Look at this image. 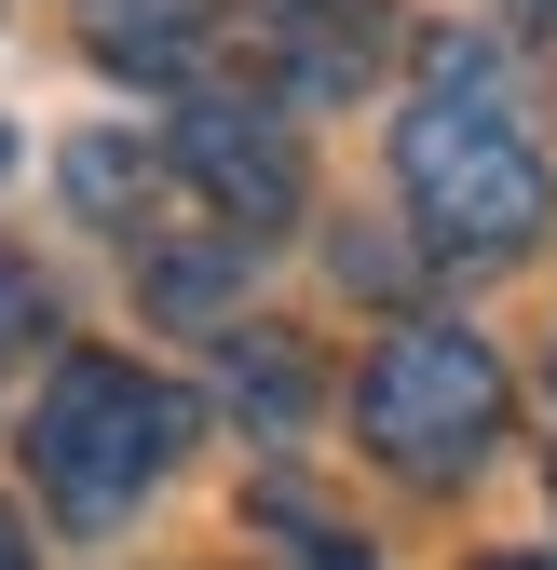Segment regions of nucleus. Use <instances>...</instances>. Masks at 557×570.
I'll return each instance as SVG.
<instances>
[{
    "mask_svg": "<svg viewBox=\"0 0 557 570\" xmlns=\"http://www.w3.org/2000/svg\"><path fill=\"white\" fill-rule=\"evenodd\" d=\"M164 164L232 218V245H272V232L300 218V150H286V122H272L258 96H177Z\"/></svg>",
    "mask_w": 557,
    "mask_h": 570,
    "instance_id": "obj_4",
    "label": "nucleus"
},
{
    "mask_svg": "<svg viewBox=\"0 0 557 570\" xmlns=\"http://www.w3.org/2000/svg\"><path fill=\"white\" fill-rule=\"evenodd\" d=\"M504 14H517V28H557V0H504Z\"/></svg>",
    "mask_w": 557,
    "mask_h": 570,
    "instance_id": "obj_10",
    "label": "nucleus"
},
{
    "mask_svg": "<svg viewBox=\"0 0 557 570\" xmlns=\"http://www.w3.org/2000/svg\"><path fill=\"white\" fill-rule=\"evenodd\" d=\"M190 449V394L123 367V353H55V381L28 407V475L68 530H109L164 489V462Z\"/></svg>",
    "mask_w": 557,
    "mask_h": 570,
    "instance_id": "obj_2",
    "label": "nucleus"
},
{
    "mask_svg": "<svg viewBox=\"0 0 557 570\" xmlns=\"http://www.w3.org/2000/svg\"><path fill=\"white\" fill-rule=\"evenodd\" d=\"M28 557H41V543H28V517H14V503H0V570H28Z\"/></svg>",
    "mask_w": 557,
    "mask_h": 570,
    "instance_id": "obj_9",
    "label": "nucleus"
},
{
    "mask_svg": "<svg viewBox=\"0 0 557 570\" xmlns=\"http://www.w3.org/2000/svg\"><path fill=\"white\" fill-rule=\"evenodd\" d=\"M354 435H368V462L422 475V489L476 475L490 435H504V353L476 326H394L368 353V381H354Z\"/></svg>",
    "mask_w": 557,
    "mask_h": 570,
    "instance_id": "obj_3",
    "label": "nucleus"
},
{
    "mask_svg": "<svg viewBox=\"0 0 557 570\" xmlns=\"http://www.w3.org/2000/svg\"><path fill=\"white\" fill-rule=\"evenodd\" d=\"M218 381H232L245 421H272V435H300V421H313V353H300V340H232Z\"/></svg>",
    "mask_w": 557,
    "mask_h": 570,
    "instance_id": "obj_6",
    "label": "nucleus"
},
{
    "mask_svg": "<svg viewBox=\"0 0 557 570\" xmlns=\"http://www.w3.org/2000/svg\"><path fill=\"white\" fill-rule=\"evenodd\" d=\"M82 41L123 68V82H164L218 41V0H82Z\"/></svg>",
    "mask_w": 557,
    "mask_h": 570,
    "instance_id": "obj_5",
    "label": "nucleus"
},
{
    "mask_svg": "<svg viewBox=\"0 0 557 570\" xmlns=\"http://www.w3.org/2000/svg\"><path fill=\"white\" fill-rule=\"evenodd\" d=\"M0 177H14V136H0Z\"/></svg>",
    "mask_w": 557,
    "mask_h": 570,
    "instance_id": "obj_12",
    "label": "nucleus"
},
{
    "mask_svg": "<svg viewBox=\"0 0 557 570\" xmlns=\"http://www.w3.org/2000/svg\"><path fill=\"white\" fill-rule=\"evenodd\" d=\"M41 326H55V299H41V272H28V258H0V367H14V353H28Z\"/></svg>",
    "mask_w": 557,
    "mask_h": 570,
    "instance_id": "obj_7",
    "label": "nucleus"
},
{
    "mask_svg": "<svg viewBox=\"0 0 557 570\" xmlns=\"http://www.w3.org/2000/svg\"><path fill=\"white\" fill-rule=\"evenodd\" d=\"M490 570H557V557H490Z\"/></svg>",
    "mask_w": 557,
    "mask_h": 570,
    "instance_id": "obj_11",
    "label": "nucleus"
},
{
    "mask_svg": "<svg viewBox=\"0 0 557 570\" xmlns=\"http://www.w3.org/2000/svg\"><path fill=\"white\" fill-rule=\"evenodd\" d=\"M286 530H300V557H313V570H368V557H354V530H326V517H286Z\"/></svg>",
    "mask_w": 557,
    "mask_h": 570,
    "instance_id": "obj_8",
    "label": "nucleus"
},
{
    "mask_svg": "<svg viewBox=\"0 0 557 570\" xmlns=\"http://www.w3.org/2000/svg\"><path fill=\"white\" fill-rule=\"evenodd\" d=\"M394 177H408V218H422L436 258H517L544 232L557 177H544L530 109H517L504 55L476 28L422 41V96H408V122H394Z\"/></svg>",
    "mask_w": 557,
    "mask_h": 570,
    "instance_id": "obj_1",
    "label": "nucleus"
}]
</instances>
